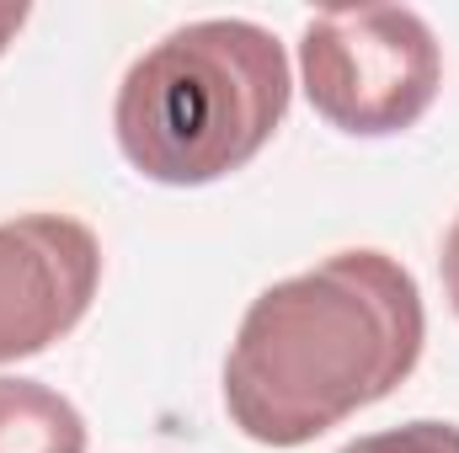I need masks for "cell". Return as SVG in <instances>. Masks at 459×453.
Returning <instances> with one entry per match:
<instances>
[{
	"label": "cell",
	"instance_id": "cell-1",
	"mask_svg": "<svg viewBox=\"0 0 459 453\" xmlns=\"http://www.w3.org/2000/svg\"><path fill=\"white\" fill-rule=\"evenodd\" d=\"M417 278L385 251H337L251 299L225 357V411L262 449H305L422 363Z\"/></svg>",
	"mask_w": 459,
	"mask_h": 453
},
{
	"label": "cell",
	"instance_id": "cell-2",
	"mask_svg": "<svg viewBox=\"0 0 459 453\" xmlns=\"http://www.w3.org/2000/svg\"><path fill=\"white\" fill-rule=\"evenodd\" d=\"M289 54L240 16H204L150 43L113 102L123 160L160 187H209L246 160L289 117Z\"/></svg>",
	"mask_w": 459,
	"mask_h": 453
},
{
	"label": "cell",
	"instance_id": "cell-3",
	"mask_svg": "<svg viewBox=\"0 0 459 453\" xmlns=\"http://www.w3.org/2000/svg\"><path fill=\"white\" fill-rule=\"evenodd\" d=\"M299 75L310 107L332 128L385 139L411 128L444 86V54L422 11L352 5L321 11L299 32Z\"/></svg>",
	"mask_w": 459,
	"mask_h": 453
},
{
	"label": "cell",
	"instance_id": "cell-4",
	"mask_svg": "<svg viewBox=\"0 0 459 453\" xmlns=\"http://www.w3.org/2000/svg\"><path fill=\"white\" fill-rule=\"evenodd\" d=\"M102 283V240L70 214L0 225V363L38 357L70 337Z\"/></svg>",
	"mask_w": 459,
	"mask_h": 453
},
{
	"label": "cell",
	"instance_id": "cell-5",
	"mask_svg": "<svg viewBox=\"0 0 459 453\" xmlns=\"http://www.w3.org/2000/svg\"><path fill=\"white\" fill-rule=\"evenodd\" d=\"M0 453H86V422L59 389L0 379Z\"/></svg>",
	"mask_w": 459,
	"mask_h": 453
},
{
	"label": "cell",
	"instance_id": "cell-6",
	"mask_svg": "<svg viewBox=\"0 0 459 453\" xmlns=\"http://www.w3.org/2000/svg\"><path fill=\"white\" fill-rule=\"evenodd\" d=\"M342 453H459V427L422 416V422H406V427H390V432L352 438Z\"/></svg>",
	"mask_w": 459,
	"mask_h": 453
},
{
	"label": "cell",
	"instance_id": "cell-7",
	"mask_svg": "<svg viewBox=\"0 0 459 453\" xmlns=\"http://www.w3.org/2000/svg\"><path fill=\"white\" fill-rule=\"evenodd\" d=\"M438 272H444V294H449V310L459 315V214L449 235H444V251H438Z\"/></svg>",
	"mask_w": 459,
	"mask_h": 453
},
{
	"label": "cell",
	"instance_id": "cell-8",
	"mask_svg": "<svg viewBox=\"0 0 459 453\" xmlns=\"http://www.w3.org/2000/svg\"><path fill=\"white\" fill-rule=\"evenodd\" d=\"M27 16H32L27 5H11V0H0V54H5V43H11V38L27 27Z\"/></svg>",
	"mask_w": 459,
	"mask_h": 453
}]
</instances>
